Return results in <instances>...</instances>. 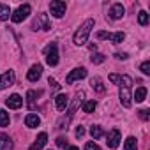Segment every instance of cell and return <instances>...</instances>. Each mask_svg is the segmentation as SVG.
I'll use <instances>...</instances> for the list:
<instances>
[{"label":"cell","instance_id":"cell-27","mask_svg":"<svg viewBox=\"0 0 150 150\" xmlns=\"http://www.w3.org/2000/svg\"><path fill=\"white\" fill-rule=\"evenodd\" d=\"M90 60H92V64H103V62H104V55H101V53H94V55L90 57Z\"/></svg>","mask_w":150,"mask_h":150},{"label":"cell","instance_id":"cell-15","mask_svg":"<svg viewBox=\"0 0 150 150\" xmlns=\"http://www.w3.org/2000/svg\"><path fill=\"white\" fill-rule=\"evenodd\" d=\"M46 141H48V134L46 132H41L37 136V139L34 141V145L30 146V150H42V146L46 145Z\"/></svg>","mask_w":150,"mask_h":150},{"label":"cell","instance_id":"cell-16","mask_svg":"<svg viewBox=\"0 0 150 150\" xmlns=\"http://www.w3.org/2000/svg\"><path fill=\"white\" fill-rule=\"evenodd\" d=\"M13 148H14L13 146V139L7 134L0 132V150H13Z\"/></svg>","mask_w":150,"mask_h":150},{"label":"cell","instance_id":"cell-32","mask_svg":"<svg viewBox=\"0 0 150 150\" xmlns=\"http://www.w3.org/2000/svg\"><path fill=\"white\" fill-rule=\"evenodd\" d=\"M48 83H50V87H51L53 90H58V88H60V85H58V83H57L53 78H50V80H48Z\"/></svg>","mask_w":150,"mask_h":150},{"label":"cell","instance_id":"cell-6","mask_svg":"<svg viewBox=\"0 0 150 150\" xmlns=\"http://www.w3.org/2000/svg\"><path fill=\"white\" fill-rule=\"evenodd\" d=\"M65 9H67L65 2H60V0H53V2H50V11H51V14L55 18H62L65 14Z\"/></svg>","mask_w":150,"mask_h":150},{"label":"cell","instance_id":"cell-20","mask_svg":"<svg viewBox=\"0 0 150 150\" xmlns=\"http://www.w3.org/2000/svg\"><path fill=\"white\" fill-rule=\"evenodd\" d=\"M145 97H146V88H145V87L136 88V92H134V99H136V103H143Z\"/></svg>","mask_w":150,"mask_h":150},{"label":"cell","instance_id":"cell-12","mask_svg":"<svg viewBox=\"0 0 150 150\" xmlns=\"http://www.w3.org/2000/svg\"><path fill=\"white\" fill-rule=\"evenodd\" d=\"M6 104H7V108H11V110H18V108H21L23 99H21L18 94H13V96H9V97L6 99Z\"/></svg>","mask_w":150,"mask_h":150},{"label":"cell","instance_id":"cell-18","mask_svg":"<svg viewBox=\"0 0 150 150\" xmlns=\"http://www.w3.org/2000/svg\"><path fill=\"white\" fill-rule=\"evenodd\" d=\"M25 124H27V127H37L41 124V118L35 113H28L27 118H25Z\"/></svg>","mask_w":150,"mask_h":150},{"label":"cell","instance_id":"cell-17","mask_svg":"<svg viewBox=\"0 0 150 150\" xmlns=\"http://www.w3.org/2000/svg\"><path fill=\"white\" fill-rule=\"evenodd\" d=\"M90 85H92V88H94L96 92H99V94H103V92L106 90V87H104V83H103V80H101L99 76L92 78V80H90Z\"/></svg>","mask_w":150,"mask_h":150},{"label":"cell","instance_id":"cell-36","mask_svg":"<svg viewBox=\"0 0 150 150\" xmlns=\"http://www.w3.org/2000/svg\"><path fill=\"white\" fill-rule=\"evenodd\" d=\"M65 150H80L78 146H65Z\"/></svg>","mask_w":150,"mask_h":150},{"label":"cell","instance_id":"cell-35","mask_svg":"<svg viewBox=\"0 0 150 150\" xmlns=\"http://www.w3.org/2000/svg\"><path fill=\"white\" fill-rule=\"evenodd\" d=\"M57 145H58V146H65V138H62V136L57 138Z\"/></svg>","mask_w":150,"mask_h":150},{"label":"cell","instance_id":"cell-25","mask_svg":"<svg viewBox=\"0 0 150 150\" xmlns=\"http://www.w3.org/2000/svg\"><path fill=\"white\" fill-rule=\"evenodd\" d=\"M90 134H92V138H94V139H97V138H101V136H103V129H101L99 125H92Z\"/></svg>","mask_w":150,"mask_h":150},{"label":"cell","instance_id":"cell-33","mask_svg":"<svg viewBox=\"0 0 150 150\" xmlns=\"http://www.w3.org/2000/svg\"><path fill=\"white\" fill-rule=\"evenodd\" d=\"M83 134H85V129H83L81 125H78V127H76V138H81Z\"/></svg>","mask_w":150,"mask_h":150},{"label":"cell","instance_id":"cell-9","mask_svg":"<svg viewBox=\"0 0 150 150\" xmlns=\"http://www.w3.org/2000/svg\"><path fill=\"white\" fill-rule=\"evenodd\" d=\"M14 80H16V76H14V71H7V72H4L2 76H0V90H4V88H7V87H13L14 85Z\"/></svg>","mask_w":150,"mask_h":150},{"label":"cell","instance_id":"cell-26","mask_svg":"<svg viewBox=\"0 0 150 150\" xmlns=\"http://www.w3.org/2000/svg\"><path fill=\"white\" fill-rule=\"evenodd\" d=\"M138 21H139V25H143V27H145V25L148 23V14H146L145 11H141V13L138 14Z\"/></svg>","mask_w":150,"mask_h":150},{"label":"cell","instance_id":"cell-23","mask_svg":"<svg viewBox=\"0 0 150 150\" xmlns=\"http://www.w3.org/2000/svg\"><path fill=\"white\" fill-rule=\"evenodd\" d=\"M9 125V113L6 110H0V127Z\"/></svg>","mask_w":150,"mask_h":150},{"label":"cell","instance_id":"cell-28","mask_svg":"<svg viewBox=\"0 0 150 150\" xmlns=\"http://www.w3.org/2000/svg\"><path fill=\"white\" fill-rule=\"evenodd\" d=\"M139 69H141V72H143V74H150V62H148V60H146V62H143Z\"/></svg>","mask_w":150,"mask_h":150},{"label":"cell","instance_id":"cell-3","mask_svg":"<svg viewBox=\"0 0 150 150\" xmlns=\"http://www.w3.org/2000/svg\"><path fill=\"white\" fill-rule=\"evenodd\" d=\"M44 55H46V62L48 65H57L58 64V46L57 42H51L44 48Z\"/></svg>","mask_w":150,"mask_h":150},{"label":"cell","instance_id":"cell-1","mask_svg":"<svg viewBox=\"0 0 150 150\" xmlns=\"http://www.w3.org/2000/svg\"><path fill=\"white\" fill-rule=\"evenodd\" d=\"M120 90H118V97H120V104L124 108H131L132 104V96H131V85H132V80L131 76H127V74H124V76H120Z\"/></svg>","mask_w":150,"mask_h":150},{"label":"cell","instance_id":"cell-4","mask_svg":"<svg viewBox=\"0 0 150 150\" xmlns=\"http://www.w3.org/2000/svg\"><path fill=\"white\" fill-rule=\"evenodd\" d=\"M30 11H32L30 6H28V4H23V6H20L14 13H11V20H13L14 23H21V21L30 14Z\"/></svg>","mask_w":150,"mask_h":150},{"label":"cell","instance_id":"cell-2","mask_svg":"<svg viewBox=\"0 0 150 150\" xmlns=\"http://www.w3.org/2000/svg\"><path fill=\"white\" fill-rule=\"evenodd\" d=\"M92 28H94V20L83 21V25H81L76 32H74V37H72L74 44H76V46H83V44L88 41V35H90Z\"/></svg>","mask_w":150,"mask_h":150},{"label":"cell","instance_id":"cell-19","mask_svg":"<svg viewBox=\"0 0 150 150\" xmlns=\"http://www.w3.org/2000/svg\"><path fill=\"white\" fill-rule=\"evenodd\" d=\"M37 96H39V92H35V90H28V92H27V103H28L30 110L35 108V99H37Z\"/></svg>","mask_w":150,"mask_h":150},{"label":"cell","instance_id":"cell-22","mask_svg":"<svg viewBox=\"0 0 150 150\" xmlns=\"http://www.w3.org/2000/svg\"><path fill=\"white\" fill-rule=\"evenodd\" d=\"M125 150H138V143H136V138L129 136L125 139Z\"/></svg>","mask_w":150,"mask_h":150},{"label":"cell","instance_id":"cell-10","mask_svg":"<svg viewBox=\"0 0 150 150\" xmlns=\"http://www.w3.org/2000/svg\"><path fill=\"white\" fill-rule=\"evenodd\" d=\"M120 138H122V136H120V131H118V129H111V131L108 132V141H106L108 146H110V148H117V146L120 145Z\"/></svg>","mask_w":150,"mask_h":150},{"label":"cell","instance_id":"cell-30","mask_svg":"<svg viewBox=\"0 0 150 150\" xmlns=\"http://www.w3.org/2000/svg\"><path fill=\"white\" fill-rule=\"evenodd\" d=\"M148 113H150L148 110H141V111H139V118H141V120H148V118H150Z\"/></svg>","mask_w":150,"mask_h":150},{"label":"cell","instance_id":"cell-13","mask_svg":"<svg viewBox=\"0 0 150 150\" xmlns=\"http://www.w3.org/2000/svg\"><path fill=\"white\" fill-rule=\"evenodd\" d=\"M124 14H125V9H124L122 4H113L111 6V9H110V18L111 20H120Z\"/></svg>","mask_w":150,"mask_h":150},{"label":"cell","instance_id":"cell-21","mask_svg":"<svg viewBox=\"0 0 150 150\" xmlns=\"http://www.w3.org/2000/svg\"><path fill=\"white\" fill-rule=\"evenodd\" d=\"M9 16H11V9H9V6L0 4V20L6 21V20H9Z\"/></svg>","mask_w":150,"mask_h":150},{"label":"cell","instance_id":"cell-29","mask_svg":"<svg viewBox=\"0 0 150 150\" xmlns=\"http://www.w3.org/2000/svg\"><path fill=\"white\" fill-rule=\"evenodd\" d=\"M85 150H101V148H99V145H96L94 141H88V143L85 145Z\"/></svg>","mask_w":150,"mask_h":150},{"label":"cell","instance_id":"cell-5","mask_svg":"<svg viewBox=\"0 0 150 150\" xmlns=\"http://www.w3.org/2000/svg\"><path fill=\"white\" fill-rule=\"evenodd\" d=\"M97 39H110L113 44H120V42L125 39V34H124V32H115V34H110V32H97Z\"/></svg>","mask_w":150,"mask_h":150},{"label":"cell","instance_id":"cell-24","mask_svg":"<svg viewBox=\"0 0 150 150\" xmlns=\"http://www.w3.org/2000/svg\"><path fill=\"white\" fill-rule=\"evenodd\" d=\"M96 106H97L96 101H85V103H83V111H85V113H92V111L96 110Z\"/></svg>","mask_w":150,"mask_h":150},{"label":"cell","instance_id":"cell-7","mask_svg":"<svg viewBox=\"0 0 150 150\" xmlns=\"http://www.w3.org/2000/svg\"><path fill=\"white\" fill-rule=\"evenodd\" d=\"M32 28H34V30H37V28H42V30H51V23H50V20H48V14L41 13V14L37 16V20H34Z\"/></svg>","mask_w":150,"mask_h":150},{"label":"cell","instance_id":"cell-11","mask_svg":"<svg viewBox=\"0 0 150 150\" xmlns=\"http://www.w3.org/2000/svg\"><path fill=\"white\" fill-rule=\"evenodd\" d=\"M41 74H42V65L41 64H34L30 67V71L27 72V80L28 81H37L41 78Z\"/></svg>","mask_w":150,"mask_h":150},{"label":"cell","instance_id":"cell-8","mask_svg":"<svg viewBox=\"0 0 150 150\" xmlns=\"http://www.w3.org/2000/svg\"><path fill=\"white\" fill-rule=\"evenodd\" d=\"M87 78V69L85 67H76V69H72L69 72V76L65 78L67 83H74V81H78V80H83Z\"/></svg>","mask_w":150,"mask_h":150},{"label":"cell","instance_id":"cell-34","mask_svg":"<svg viewBox=\"0 0 150 150\" xmlns=\"http://www.w3.org/2000/svg\"><path fill=\"white\" fill-rule=\"evenodd\" d=\"M115 58H118V60H125V58H127V53H115Z\"/></svg>","mask_w":150,"mask_h":150},{"label":"cell","instance_id":"cell-14","mask_svg":"<svg viewBox=\"0 0 150 150\" xmlns=\"http://www.w3.org/2000/svg\"><path fill=\"white\" fill-rule=\"evenodd\" d=\"M55 106H57L58 111H65V108L69 106V97L65 94H58L55 97Z\"/></svg>","mask_w":150,"mask_h":150},{"label":"cell","instance_id":"cell-31","mask_svg":"<svg viewBox=\"0 0 150 150\" xmlns=\"http://www.w3.org/2000/svg\"><path fill=\"white\" fill-rule=\"evenodd\" d=\"M110 81L115 83V85H118L120 83V76H118V74H110Z\"/></svg>","mask_w":150,"mask_h":150}]
</instances>
